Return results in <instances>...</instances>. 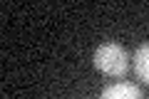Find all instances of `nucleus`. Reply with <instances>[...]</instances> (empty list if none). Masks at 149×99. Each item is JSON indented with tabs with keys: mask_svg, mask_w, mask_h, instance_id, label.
<instances>
[{
	"mask_svg": "<svg viewBox=\"0 0 149 99\" xmlns=\"http://www.w3.org/2000/svg\"><path fill=\"white\" fill-rule=\"evenodd\" d=\"M92 62H95V67L100 69L102 74H107V77L122 79L124 74L129 72V55H127V50H124L122 45H117V42H102L95 50V55H92Z\"/></svg>",
	"mask_w": 149,
	"mask_h": 99,
	"instance_id": "nucleus-1",
	"label": "nucleus"
},
{
	"mask_svg": "<svg viewBox=\"0 0 149 99\" xmlns=\"http://www.w3.org/2000/svg\"><path fill=\"white\" fill-rule=\"evenodd\" d=\"M100 99H144V94L132 82H114V84L102 89Z\"/></svg>",
	"mask_w": 149,
	"mask_h": 99,
	"instance_id": "nucleus-2",
	"label": "nucleus"
},
{
	"mask_svg": "<svg viewBox=\"0 0 149 99\" xmlns=\"http://www.w3.org/2000/svg\"><path fill=\"white\" fill-rule=\"evenodd\" d=\"M132 67L137 79H142L144 84H149V42H144L132 57Z\"/></svg>",
	"mask_w": 149,
	"mask_h": 99,
	"instance_id": "nucleus-3",
	"label": "nucleus"
}]
</instances>
